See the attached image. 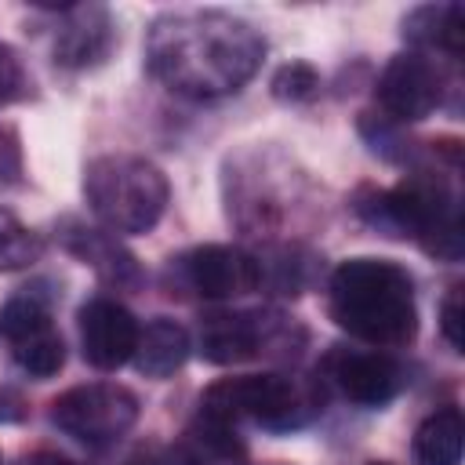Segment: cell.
<instances>
[{"label": "cell", "instance_id": "obj_2", "mask_svg": "<svg viewBox=\"0 0 465 465\" xmlns=\"http://www.w3.org/2000/svg\"><path fill=\"white\" fill-rule=\"evenodd\" d=\"M331 320L371 349H400L418 334L414 280L389 258H349L327 283Z\"/></svg>", "mask_w": 465, "mask_h": 465}, {"label": "cell", "instance_id": "obj_3", "mask_svg": "<svg viewBox=\"0 0 465 465\" xmlns=\"http://www.w3.org/2000/svg\"><path fill=\"white\" fill-rule=\"evenodd\" d=\"M360 214L392 232V236H411L425 247V254L458 262L461 258V207L458 193L447 182V174L432 167L411 171L400 185L374 193L371 200L360 203Z\"/></svg>", "mask_w": 465, "mask_h": 465}, {"label": "cell", "instance_id": "obj_15", "mask_svg": "<svg viewBox=\"0 0 465 465\" xmlns=\"http://www.w3.org/2000/svg\"><path fill=\"white\" fill-rule=\"evenodd\" d=\"M189 331L167 316L149 320L145 327H138V345H134V367L145 378H167L174 374L185 360H189Z\"/></svg>", "mask_w": 465, "mask_h": 465}, {"label": "cell", "instance_id": "obj_26", "mask_svg": "<svg viewBox=\"0 0 465 465\" xmlns=\"http://www.w3.org/2000/svg\"><path fill=\"white\" fill-rule=\"evenodd\" d=\"M15 465H76V461H69L65 454H54V450H33V454L18 458Z\"/></svg>", "mask_w": 465, "mask_h": 465}, {"label": "cell", "instance_id": "obj_18", "mask_svg": "<svg viewBox=\"0 0 465 465\" xmlns=\"http://www.w3.org/2000/svg\"><path fill=\"white\" fill-rule=\"evenodd\" d=\"M7 345H11V360L29 378H51L65 363V345H62V334L54 331V323H47L40 331H29V334H22Z\"/></svg>", "mask_w": 465, "mask_h": 465}, {"label": "cell", "instance_id": "obj_6", "mask_svg": "<svg viewBox=\"0 0 465 465\" xmlns=\"http://www.w3.org/2000/svg\"><path fill=\"white\" fill-rule=\"evenodd\" d=\"M305 331L272 309H218L200 320L196 349L207 363H243L258 356H291Z\"/></svg>", "mask_w": 465, "mask_h": 465}, {"label": "cell", "instance_id": "obj_4", "mask_svg": "<svg viewBox=\"0 0 465 465\" xmlns=\"http://www.w3.org/2000/svg\"><path fill=\"white\" fill-rule=\"evenodd\" d=\"M84 196L91 214L105 225V232L138 236L163 218L171 185L156 163L127 153H109L87 163Z\"/></svg>", "mask_w": 465, "mask_h": 465}, {"label": "cell", "instance_id": "obj_5", "mask_svg": "<svg viewBox=\"0 0 465 465\" xmlns=\"http://www.w3.org/2000/svg\"><path fill=\"white\" fill-rule=\"evenodd\" d=\"M320 389L294 374H236L207 385L200 411L218 421H258L265 429H298L320 414Z\"/></svg>", "mask_w": 465, "mask_h": 465}, {"label": "cell", "instance_id": "obj_17", "mask_svg": "<svg viewBox=\"0 0 465 465\" xmlns=\"http://www.w3.org/2000/svg\"><path fill=\"white\" fill-rule=\"evenodd\" d=\"M465 421L458 407H443L429 414L414 432V454L421 465H458L461 461Z\"/></svg>", "mask_w": 465, "mask_h": 465}, {"label": "cell", "instance_id": "obj_11", "mask_svg": "<svg viewBox=\"0 0 465 465\" xmlns=\"http://www.w3.org/2000/svg\"><path fill=\"white\" fill-rule=\"evenodd\" d=\"M80 349L98 371H116L134 356L138 320L113 298H91L80 305Z\"/></svg>", "mask_w": 465, "mask_h": 465}, {"label": "cell", "instance_id": "obj_1", "mask_svg": "<svg viewBox=\"0 0 465 465\" xmlns=\"http://www.w3.org/2000/svg\"><path fill=\"white\" fill-rule=\"evenodd\" d=\"M258 29L225 11H167L145 36L149 73L174 94L218 98L240 91L262 65Z\"/></svg>", "mask_w": 465, "mask_h": 465}, {"label": "cell", "instance_id": "obj_13", "mask_svg": "<svg viewBox=\"0 0 465 465\" xmlns=\"http://www.w3.org/2000/svg\"><path fill=\"white\" fill-rule=\"evenodd\" d=\"M58 236H62V247L76 262H84L87 269L98 272V280H105L113 287H134L138 283V276H142L138 272V262H134V254L113 232L94 229V225H84L76 218H65L62 229H58Z\"/></svg>", "mask_w": 465, "mask_h": 465}, {"label": "cell", "instance_id": "obj_14", "mask_svg": "<svg viewBox=\"0 0 465 465\" xmlns=\"http://www.w3.org/2000/svg\"><path fill=\"white\" fill-rule=\"evenodd\" d=\"M403 36L418 51H443L450 58H461L465 7L458 0H450V4H421L403 18Z\"/></svg>", "mask_w": 465, "mask_h": 465}, {"label": "cell", "instance_id": "obj_21", "mask_svg": "<svg viewBox=\"0 0 465 465\" xmlns=\"http://www.w3.org/2000/svg\"><path fill=\"white\" fill-rule=\"evenodd\" d=\"M25 94H29V73L18 58V51L0 40V105H11Z\"/></svg>", "mask_w": 465, "mask_h": 465}, {"label": "cell", "instance_id": "obj_20", "mask_svg": "<svg viewBox=\"0 0 465 465\" xmlns=\"http://www.w3.org/2000/svg\"><path fill=\"white\" fill-rule=\"evenodd\" d=\"M272 94L280 102H309L320 94V73L309 62H287L272 73Z\"/></svg>", "mask_w": 465, "mask_h": 465}, {"label": "cell", "instance_id": "obj_16", "mask_svg": "<svg viewBox=\"0 0 465 465\" xmlns=\"http://www.w3.org/2000/svg\"><path fill=\"white\" fill-rule=\"evenodd\" d=\"M178 450L189 465H240L243 461V440L236 425L218 421L211 414H196V421L182 432Z\"/></svg>", "mask_w": 465, "mask_h": 465}, {"label": "cell", "instance_id": "obj_9", "mask_svg": "<svg viewBox=\"0 0 465 465\" xmlns=\"http://www.w3.org/2000/svg\"><path fill=\"white\" fill-rule=\"evenodd\" d=\"M174 272L193 294L211 298V302H229V298L251 294L262 283L258 280V258L243 247H232V243L193 247L174 262Z\"/></svg>", "mask_w": 465, "mask_h": 465}, {"label": "cell", "instance_id": "obj_23", "mask_svg": "<svg viewBox=\"0 0 465 465\" xmlns=\"http://www.w3.org/2000/svg\"><path fill=\"white\" fill-rule=\"evenodd\" d=\"M18 171H22V153H18V138L7 131V127H0V185H7V182H15L18 178Z\"/></svg>", "mask_w": 465, "mask_h": 465}, {"label": "cell", "instance_id": "obj_25", "mask_svg": "<svg viewBox=\"0 0 465 465\" xmlns=\"http://www.w3.org/2000/svg\"><path fill=\"white\" fill-rule=\"evenodd\" d=\"M25 418V403L18 392L0 389V421H22Z\"/></svg>", "mask_w": 465, "mask_h": 465}, {"label": "cell", "instance_id": "obj_22", "mask_svg": "<svg viewBox=\"0 0 465 465\" xmlns=\"http://www.w3.org/2000/svg\"><path fill=\"white\" fill-rule=\"evenodd\" d=\"M440 331L450 341V349L461 352V345H465V334H461V287H450V294L443 298V305H440Z\"/></svg>", "mask_w": 465, "mask_h": 465}, {"label": "cell", "instance_id": "obj_12", "mask_svg": "<svg viewBox=\"0 0 465 465\" xmlns=\"http://www.w3.org/2000/svg\"><path fill=\"white\" fill-rule=\"evenodd\" d=\"M113 47V22L109 11L98 4H76L62 7L58 29H54V62L65 69H87L98 65Z\"/></svg>", "mask_w": 465, "mask_h": 465}, {"label": "cell", "instance_id": "obj_27", "mask_svg": "<svg viewBox=\"0 0 465 465\" xmlns=\"http://www.w3.org/2000/svg\"><path fill=\"white\" fill-rule=\"evenodd\" d=\"M371 465H389V461H371Z\"/></svg>", "mask_w": 465, "mask_h": 465}, {"label": "cell", "instance_id": "obj_10", "mask_svg": "<svg viewBox=\"0 0 465 465\" xmlns=\"http://www.w3.org/2000/svg\"><path fill=\"white\" fill-rule=\"evenodd\" d=\"M327 381L360 407H385L407 385L403 363L385 349H334L323 360Z\"/></svg>", "mask_w": 465, "mask_h": 465}, {"label": "cell", "instance_id": "obj_7", "mask_svg": "<svg viewBox=\"0 0 465 465\" xmlns=\"http://www.w3.org/2000/svg\"><path fill=\"white\" fill-rule=\"evenodd\" d=\"M51 421L87 447H105L138 421V396L116 381L73 385L51 400Z\"/></svg>", "mask_w": 465, "mask_h": 465}, {"label": "cell", "instance_id": "obj_19", "mask_svg": "<svg viewBox=\"0 0 465 465\" xmlns=\"http://www.w3.org/2000/svg\"><path fill=\"white\" fill-rule=\"evenodd\" d=\"M44 254V240L7 207H0V272H18Z\"/></svg>", "mask_w": 465, "mask_h": 465}, {"label": "cell", "instance_id": "obj_24", "mask_svg": "<svg viewBox=\"0 0 465 465\" xmlns=\"http://www.w3.org/2000/svg\"><path fill=\"white\" fill-rule=\"evenodd\" d=\"M131 465H189V461L182 458L178 443H174V447H160V443H153V447H142V450L131 458Z\"/></svg>", "mask_w": 465, "mask_h": 465}, {"label": "cell", "instance_id": "obj_8", "mask_svg": "<svg viewBox=\"0 0 465 465\" xmlns=\"http://www.w3.org/2000/svg\"><path fill=\"white\" fill-rule=\"evenodd\" d=\"M374 102L392 124H418L443 102V73L429 54L403 51L392 54L374 84Z\"/></svg>", "mask_w": 465, "mask_h": 465}]
</instances>
